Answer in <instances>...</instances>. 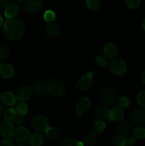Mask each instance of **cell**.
I'll list each match as a JSON object with an SVG mask.
<instances>
[{
  "label": "cell",
  "mask_w": 145,
  "mask_h": 146,
  "mask_svg": "<svg viewBox=\"0 0 145 146\" xmlns=\"http://www.w3.org/2000/svg\"><path fill=\"white\" fill-rule=\"evenodd\" d=\"M96 61L102 67H105L107 64V57L105 56V55H102V54L98 55L96 57Z\"/></svg>",
  "instance_id": "obj_36"
},
{
  "label": "cell",
  "mask_w": 145,
  "mask_h": 146,
  "mask_svg": "<svg viewBox=\"0 0 145 146\" xmlns=\"http://www.w3.org/2000/svg\"><path fill=\"white\" fill-rule=\"evenodd\" d=\"M133 135L138 139H142L145 138V128L142 126H137L134 129Z\"/></svg>",
  "instance_id": "obj_32"
},
{
  "label": "cell",
  "mask_w": 145,
  "mask_h": 146,
  "mask_svg": "<svg viewBox=\"0 0 145 146\" xmlns=\"http://www.w3.org/2000/svg\"><path fill=\"white\" fill-rule=\"evenodd\" d=\"M61 145L64 146H73V145H82V142H79L73 138H68L63 140L61 143Z\"/></svg>",
  "instance_id": "obj_31"
},
{
  "label": "cell",
  "mask_w": 145,
  "mask_h": 146,
  "mask_svg": "<svg viewBox=\"0 0 145 146\" xmlns=\"http://www.w3.org/2000/svg\"><path fill=\"white\" fill-rule=\"evenodd\" d=\"M28 111V106L24 101H21L16 107V112L17 114H19L21 115H25Z\"/></svg>",
  "instance_id": "obj_25"
},
{
  "label": "cell",
  "mask_w": 145,
  "mask_h": 146,
  "mask_svg": "<svg viewBox=\"0 0 145 146\" xmlns=\"http://www.w3.org/2000/svg\"><path fill=\"white\" fill-rule=\"evenodd\" d=\"M14 68L9 64H1L0 67V75L6 79L11 78L14 75Z\"/></svg>",
  "instance_id": "obj_16"
},
{
  "label": "cell",
  "mask_w": 145,
  "mask_h": 146,
  "mask_svg": "<svg viewBox=\"0 0 145 146\" xmlns=\"http://www.w3.org/2000/svg\"><path fill=\"white\" fill-rule=\"evenodd\" d=\"M48 94L54 98L62 96L65 92V86L61 81H52L47 88Z\"/></svg>",
  "instance_id": "obj_3"
},
{
  "label": "cell",
  "mask_w": 145,
  "mask_h": 146,
  "mask_svg": "<svg viewBox=\"0 0 145 146\" xmlns=\"http://www.w3.org/2000/svg\"><path fill=\"white\" fill-rule=\"evenodd\" d=\"M105 128H106V124L102 119H98L96 122H95L93 125L94 130L98 133L103 132Z\"/></svg>",
  "instance_id": "obj_30"
},
{
  "label": "cell",
  "mask_w": 145,
  "mask_h": 146,
  "mask_svg": "<svg viewBox=\"0 0 145 146\" xmlns=\"http://www.w3.org/2000/svg\"><path fill=\"white\" fill-rule=\"evenodd\" d=\"M1 103L8 106H14L16 102V97L11 92H4L0 96Z\"/></svg>",
  "instance_id": "obj_15"
},
{
  "label": "cell",
  "mask_w": 145,
  "mask_h": 146,
  "mask_svg": "<svg viewBox=\"0 0 145 146\" xmlns=\"http://www.w3.org/2000/svg\"><path fill=\"white\" fill-rule=\"evenodd\" d=\"M16 116V111L14 108H9L3 113V118L6 121H14Z\"/></svg>",
  "instance_id": "obj_27"
},
{
  "label": "cell",
  "mask_w": 145,
  "mask_h": 146,
  "mask_svg": "<svg viewBox=\"0 0 145 146\" xmlns=\"http://www.w3.org/2000/svg\"><path fill=\"white\" fill-rule=\"evenodd\" d=\"M142 26H143V28H144V29L145 30V18L144 19V20H143V22H142Z\"/></svg>",
  "instance_id": "obj_45"
},
{
  "label": "cell",
  "mask_w": 145,
  "mask_h": 146,
  "mask_svg": "<svg viewBox=\"0 0 145 146\" xmlns=\"http://www.w3.org/2000/svg\"><path fill=\"white\" fill-rule=\"evenodd\" d=\"M92 71H88L85 75L80 77L76 82V88L82 91L89 89L92 84Z\"/></svg>",
  "instance_id": "obj_5"
},
{
  "label": "cell",
  "mask_w": 145,
  "mask_h": 146,
  "mask_svg": "<svg viewBox=\"0 0 145 146\" xmlns=\"http://www.w3.org/2000/svg\"><path fill=\"white\" fill-rule=\"evenodd\" d=\"M109 68L112 72L116 76H123L127 71V66L122 60L115 58L111 61L109 64Z\"/></svg>",
  "instance_id": "obj_7"
},
{
  "label": "cell",
  "mask_w": 145,
  "mask_h": 146,
  "mask_svg": "<svg viewBox=\"0 0 145 146\" xmlns=\"http://www.w3.org/2000/svg\"><path fill=\"white\" fill-rule=\"evenodd\" d=\"M141 79H142L143 84H145V71H143L141 74Z\"/></svg>",
  "instance_id": "obj_42"
},
{
  "label": "cell",
  "mask_w": 145,
  "mask_h": 146,
  "mask_svg": "<svg viewBox=\"0 0 145 146\" xmlns=\"http://www.w3.org/2000/svg\"><path fill=\"white\" fill-rule=\"evenodd\" d=\"M16 1H22V0H16Z\"/></svg>",
  "instance_id": "obj_47"
},
{
  "label": "cell",
  "mask_w": 145,
  "mask_h": 146,
  "mask_svg": "<svg viewBox=\"0 0 145 146\" xmlns=\"http://www.w3.org/2000/svg\"><path fill=\"white\" fill-rule=\"evenodd\" d=\"M117 106L121 108H127L129 105V101L127 98L125 96H121L119 98H117Z\"/></svg>",
  "instance_id": "obj_33"
},
{
  "label": "cell",
  "mask_w": 145,
  "mask_h": 146,
  "mask_svg": "<svg viewBox=\"0 0 145 146\" xmlns=\"http://www.w3.org/2000/svg\"><path fill=\"white\" fill-rule=\"evenodd\" d=\"M43 0H26L25 9L30 14H36L43 8Z\"/></svg>",
  "instance_id": "obj_9"
},
{
  "label": "cell",
  "mask_w": 145,
  "mask_h": 146,
  "mask_svg": "<svg viewBox=\"0 0 145 146\" xmlns=\"http://www.w3.org/2000/svg\"><path fill=\"white\" fill-rule=\"evenodd\" d=\"M86 4L88 9L92 11H98L100 7V2L99 0H86Z\"/></svg>",
  "instance_id": "obj_29"
},
{
  "label": "cell",
  "mask_w": 145,
  "mask_h": 146,
  "mask_svg": "<svg viewBox=\"0 0 145 146\" xmlns=\"http://www.w3.org/2000/svg\"><path fill=\"white\" fill-rule=\"evenodd\" d=\"M125 2L130 9H136L140 4V0H125Z\"/></svg>",
  "instance_id": "obj_38"
},
{
  "label": "cell",
  "mask_w": 145,
  "mask_h": 146,
  "mask_svg": "<svg viewBox=\"0 0 145 146\" xmlns=\"http://www.w3.org/2000/svg\"><path fill=\"white\" fill-rule=\"evenodd\" d=\"M100 100L105 104L112 106L117 101V94L114 88L110 87H105L101 88L98 93Z\"/></svg>",
  "instance_id": "obj_2"
},
{
  "label": "cell",
  "mask_w": 145,
  "mask_h": 146,
  "mask_svg": "<svg viewBox=\"0 0 145 146\" xmlns=\"http://www.w3.org/2000/svg\"></svg>",
  "instance_id": "obj_48"
},
{
  "label": "cell",
  "mask_w": 145,
  "mask_h": 146,
  "mask_svg": "<svg viewBox=\"0 0 145 146\" xmlns=\"http://www.w3.org/2000/svg\"><path fill=\"white\" fill-rule=\"evenodd\" d=\"M109 109L104 106H98L95 108L93 114L98 119H107Z\"/></svg>",
  "instance_id": "obj_20"
},
{
  "label": "cell",
  "mask_w": 145,
  "mask_h": 146,
  "mask_svg": "<svg viewBox=\"0 0 145 146\" xmlns=\"http://www.w3.org/2000/svg\"><path fill=\"white\" fill-rule=\"evenodd\" d=\"M14 123L16 125L18 126H22L24 123H25V118H24V115H21L18 114V115H16L15 118L14 119Z\"/></svg>",
  "instance_id": "obj_37"
},
{
  "label": "cell",
  "mask_w": 145,
  "mask_h": 146,
  "mask_svg": "<svg viewBox=\"0 0 145 146\" xmlns=\"http://www.w3.org/2000/svg\"><path fill=\"white\" fill-rule=\"evenodd\" d=\"M24 24L16 17L8 18L3 27V32L6 38L11 41H16L24 34Z\"/></svg>",
  "instance_id": "obj_1"
},
{
  "label": "cell",
  "mask_w": 145,
  "mask_h": 146,
  "mask_svg": "<svg viewBox=\"0 0 145 146\" xmlns=\"http://www.w3.org/2000/svg\"><path fill=\"white\" fill-rule=\"evenodd\" d=\"M44 132H45V134L47 136V138L50 140L55 141V140H57L59 138V131H58V130L57 128H53V127L48 126Z\"/></svg>",
  "instance_id": "obj_22"
},
{
  "label": "cell",
  "mask_w": 145,
  "mask_h": 146,
  "mask_svg": "<svg viewBox=\"0 0 145 146\" xmlns=\"http://www.w3.org/2000/svg\"><path fill=\"white\" fill-rule=\"evenodd\" d=\"M45 32L47 35L51 38H55L58 36L60 32V28L58 24L55 22H49V24L46 26Z\"/></svg>",
  "instance_id": "obj_18"
},
{
  "label": "cell",
  "mask_w": 145,
  "mask_h": 146,
  "mask_svg": "<svg viewBox=\"0 0 145 146\" xmlns=\"http://www.w3.org/2000/svg\"><path fill=\"white\" fill-rule=\"evenodd\" d=\"M129 121L137 126L145 125V108H138L132 111L129 115Z\"/></svg>",
  "instance_id": "obj_6"
},
{
  "label": "cell",
  "mask_w": 145,
  "mask_h": 146,
  "mask_svg": "<svg viewBox=\"0 0 145 146\" xmlns=\"http://www.w3.org/2000/svg\"><path fill=\"white\" fill-rule=\"evenodd\" d=\"M14 131V125L10 121H6L0 125V134L4 138L12 136Z\"/></svg>",
  "instance_id": "obj_13"
},
{
  "label": "cell",
  "mask_w": 145,
  "mask_h": 146,
  "mask_svg": "<svg viewBox=\"0 0 145 146\" xmlns=\"http://www.w3.org/2000/svg\"><path fill=\"white\" fill-rule=\"evenodd\" d=\"M28 141L29 145L32 146H41L44 142V137L42 134L35 133L29 135Z\"/></svg>",
  "instance_id": "obj_17"
},
{
  "label": "cell",
  "mask_w": 145,
  "mask_h": 146,
  "mask_svg": "<svg viewBox=\"0 0 145 146\" xmlns=\"http://www.w3.org/2000/svg\"><path fill=\"white\" fill-rule=\"evenodd\" d=\"M136 101L142 108H145V91H141L136 96Z\"/></svg>",
  "instance_id": "obj_35"
},
{
  "label": "cell",
  "mask_w": 145,
  "mask_h": 146,
  "mask_svg": "<svg viewBox=\"0 0 145 146\" xmlns=\"http://www.w3.org/2000/svg\"><path fill=\"white\" fill-rule=\"evenodd\" d=\"M2 24H3V19H2V17H1V16L0 15V27H1Z\"/></svg>",
  "instance_id": "obj_44"
},
{
  "label": "cell",
  "mask_w": 145,
  "mask_h": 146,
  "mask_svg": "<svg viewBox=\"0 0 145 146\" xmlns=\"http://www.w3.org/2000/svg\"><path fill=\"white\" fill-rule=\"evenodd\" d=\"M117 131L119 134L122 135H128L132 132V127L128 122H119L117 125Z\"/></svg>",
  "instance_id": "obj_21"
},
{
  "label": "cell",
  "mask_w": 145,
  "mask_h": 146,
  "mask_svg": "<svg viewBox=\"0 0 145 146\" xmlns=\"http://www.w3.org/2000/svg\"><path fill=\"white\" fill-rule=\"evenodd\" d=\"M91 101L88 97H82L78 100L76 104V116L80 118L85 113H86L90 108Z\"/></svg>",
  "instance_id": "obj_8"
},
{
  "label": "cell",
  "mask_w": 145,
  "mask_h": 146,
  "mask_svg": "<svg viewBox=\"0 0 145 146\" xmlns=\"http://www.w3.org/2000/svg\"><path fill=\"white\" fill-rule=\"evenodd\" d=\"M126 138V144L128 145H133L136 142V137L134 135H128Z\"/></svg>",
  "instance_id": "obj_40"
},
{
  "label": "cell",
  "mask_w": 145,
  "mask_h": 146,
  "mask_svg": "<svg viewBox=\"0 0 145 146\" xmlns=\"http://www.w3.org/2000/svg\"><path fill=\"white\" fill-rule=\"evenodd\" d=\"M44 18L45 21L47 22H52L55 20V14L52 11V10H47L45 13H44Z\"/></svg>",
  "instance_id": "obj_34"
},
{
  "label": "cell",
  "mask_w": 145,
  "mask_h": 146,
  "mask_svg": "<svg viewBox=\"0 0 145 146\" xmlns=\"http://www.w3.org/2000/svg\"><path fill=\"white\" fill-rule=\"evenodd\" d=\"M10 0H0V8H5L9 4Z\"/></svg>",
  "instance_id": "obj_41"
},
{
  "label": "cell",
  "mask_w": 145,
  "mask_h": 146,
  "mask_svg": "<svg viewBox=\"0 0 145 146\" xmlns=\"http://www.w3.org/2000/svg\"><path fill=\"white\" fill-rule=\"evenodd\" d=\"M3 110H4V108H3V105L1 102H0V115L2 114Z\"/></svg>",
  "instance_id": "obj_43"
},
{
  "label": "cell",
  "mask_w": 145,
  "mask_h": 146,
  "mask_svg": "<svg viewBox=\"0 0 145 146\" xmlns=\"http://www.w3.org/2000/svg\"><path fill=\"white\" fill-rule=\"evenodd\" d=\"M31 125L35 131L38 132H44L48 127V119L45 115L38 114L33 118Z\"/></svg>",
  "instance_id": "obj_4"
},
{
  "label": "cell",
  "mask_w": 145,
  "mask_h": 146,
  "mask_svg": "<svg viewBox=\"0 0 145 146\" xmlns=\"http://www.w3.org/2000/svg\"><path fill=\"white\" fill-rule=\"evenodd\" d=\"M1 62H0V67H1Z\"/></svg>",
  "instance_id": "obj_46"
},
{
  "label": "cell",
  "mask_w": 145,
  "mask_h": 146,
  "mask_svg": "<svg viewBox=\"0 0 145 146\" xmlns=\"http://www.w3.org/2000/svg\"><path fill=\"white\" fill-rule=\"evenodd\" d=\"M33 89L29 86H21L17 91V98L21 101H28L32 97Z\"/></svg>",
  "instance_id": "obj_12"
},
{
  "label": "cell",
  "mask_w": 145,
  "mask_h": 146,
  "mask_svg": "<svg viewBox=\"0 0 145 146\" xmlns=\"http://www.w3.org/2000/svg\"><path fill=\"white\" fill-rule=\"evenodd\" d=\"M112 142L117 146H123L126 145V138L121 134L115 135L112 138Z\"/></svg>",
  "instance_id": "obj_28"
},
{
  "label": "cell",
  "mask_w": 145,
  "mask_h": 146,
  "mask_svg": "<svg viewBox=\"0 0 145 146\" xmlns=\"http://www.w3.org/2000/svg\"><path fill=\"white\" fill-rule=\"evenodd\" d=\"M48 86L44 82H38L34 86V91L38 95H44L46 93Z\"/></svg>",
  "instance_id": "obj_26"
},
{
  "label": "cell",
  "mask_w": 145,
  "mask_h": 146,
  "mask_svg": "<svg viewBox=\"0 0 145 146\" xmlns=\"http://www.w3.org/2000/svg\"><path fill=\"white\" fill-rule=\"evenodd\" d=\"M18 11H19V8L16 4H14V3L10 4L9 3L5 7L4 14L7 18H13V17H16V16L18 14Z\"/></svg>",
  "instance_id": "obj_19"
},
{
  "label": "cell",
  "mask_w": 145,
  "mask_h": 146,
  "mask_svg": "<svg viewBox=\"0 0 145 146\" xmlns=\"http://www.w3.org/2000/svg\"><path fill=\"white\" fill-rule=\"evenodd\" d=\"M98 141V135L93 131L88 133L85 137V142L87 145H92Z\"/></svg>",
  "instance_id": "obj_24"
},
{
  "label": "cell",
  "mask_w": 145,
  "mask_h": 146,
  "mask_svg": "<svg viewBox=\"0 0 145 146\" xmlns=\"http://www.w3.org/2000/svg\"><path fill=\"white\" fill-rule=\"evenodd\" d=\"M10 50L7 45L0 44V62H3L8 58L9 55Z\"/></svg>",
  "instance_id": "obj_23"
},
{
  "label": "cell",
  "mask_w": 145,
  "mask_h": 146,
  "mask_svg": "<svg viewBox=\"0 0 145 146\" xmlns=\"http://www.w3.org/2000/svg\"><path fill=\"white\" fill-rule=\"evenodd\" d=\"M103 51L105 56L111 59H113L118 55V50L116 46L111 43H108L104 46Z\"/></svg>",
  "instance_id": "obj_14"
},
{
  "label": "cell",
  "mask_w": 145,
  "mask_h": 146,
  "mask_svg": "<svg viewBox=\"0 0 145 146\" xmlns=\"http://www.w3.org/2000/svg\"><path fill=\"white\" fill-rule=\"evenodd\" d=\"M29 135V131L27 128L25 127L19 126L18 128L14 130L12 136L16 141L22 143L26 141Z\"/></svg>",
  "instance_id": "obj_11"
},
{
  "label": "cell",
  "mask_w": 145,
  "mask_h": 146,
  "mask_svg": "<svg viewBox=\"0 0 145 146\" xmlns=\"http://www.w3.org/2000/svg\"><path fill=\"white\" fill-rule=\"evenodd\" d=\"M14 145L12 140L7 138L0 141V146H13Z\"/></svg>",
  "instance_id": "obj_39"
},
{
  "label": "cell",
  "mask_w": 145,
  "mask_h": 146,
  "mask_svg": "<svg viewBox=\"0 0 145 146\" xmlns=\"http://www.w3.org/2000/svg\"><path fill=\"white\" fill-rule=\"evenodd\" d=\"M124 112L122 111V108H119L118 106L112 107V108L109 109L107 118L109 121L112 122L119 123L122 121L124 118Z\"/></svg>",
  "instance_id": "obj_10"
}]
</instances>
